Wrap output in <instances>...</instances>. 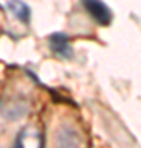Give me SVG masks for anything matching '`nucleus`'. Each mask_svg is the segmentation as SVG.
Wrapping results in <instances>:
<instances>
[{"instance_id":"3","label":"nucleus","mask_w":141,"mask_h":148,"mask_svg":"<svg viewBox=\"0 0 141 148\" xmlns=\"http://www.w3.org/2000/svg\"><path fill=\"white\" fill-rule=\"evenodd\" d=\"M49 46H51L52 53L59 56L63 59H69L72 58V48H71V40L67 35L64 33H52L51 36L48 38Z\"/></svg>"},{"instance_id":"2","label":"nucleus","mask_w":141,"mask_h":148,"mask_svg":"<svg viewBox=\"0 0 141 148\" xmlns=\"http://www.w3.org/2000/svg\"><path fill=\"white\" fill-rule=\"evenodd\" d=\"M84 8L87 10L92 18L100 25H110L112 23V12L102 0H82Z\"/></svg>"},{"instance_id":"4","label":"nucleus","mask_w":141,"mask_h":148,"mask_svg":"<svg viewBox=\"0 0 141 148\" xmlns=\"http://www.w3.org/2000/svg\"><path fill=\"white\" fill-rule=\"evenodd\" d=\"M26 109H28L26 102L18 101L16 97H13V99H7L0 106V114L3 117H7L8 120H18V119H21L26 114Z\"/></svg>"},{"instance_id":"1","label":"nucleus","mask_w":141,"mask_h":148,"mask_svg":"<svg viewBox=\"0 0 141 148\" xmlns=\"http://www.w3.org/2000/svg\"><path fill=\"white\" fill-rule=\"evenodd\" d=\"M44 138L40 128L36 127H25L18 133L15 142V148H43Z\"/></svg>"},{"instance_id":"6","label":"nucleus","mask_w":141,"mask_h":148,"mask_svg":"<svg viewBox=\"0 0 141 148\" xmlns=\"http://www.w3.org/2000/svg\"><path fill=\"white\" fill-rule=\"evenodd\" d=\"M7 8H8L21 23H30L31 10H30V7L26 5L25 2H21V0H10V2L7 3Z\"/></svg>"},{"instance_id":"5","label":"nucleus","mask_w":141,"mask_h":148,"mask_svg":"<svg viewBox=\"0 0 141 148\" xmlns=\"http://www.w3.org/2000/svg\"><path fill=\"white\" fill-rule=\"evenodd\" d=\"M56 147L58 148H77L79 135L69 127L59 128L58 133H56Z\"/></svg>"}]
</instances>
